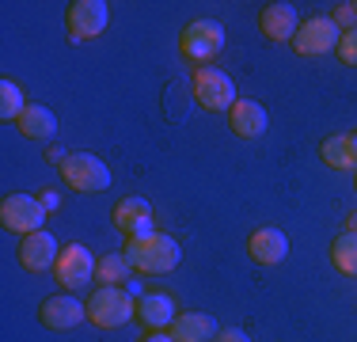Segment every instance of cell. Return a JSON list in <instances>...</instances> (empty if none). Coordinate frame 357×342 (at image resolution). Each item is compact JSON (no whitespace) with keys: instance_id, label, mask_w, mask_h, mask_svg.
<instances>
[{"instance_id":"15","label":"cell","mask_w":357,"mask_h":342,"mask_svg":"<svg viewBox=\"0 0 357 342\" xmlns=\"http://www.w3.org/2000/svg\"><path fill=\"white\" fill-rule=\"evenodd\" d=\"M296 8L293 4H266L262 8V15H259V31L266 34L270 42H293V34H296Z\"/></svg>"},{"instance_id":"13","label":"cell","mask_w":357,"mask_h":342,"mask_svg":"<svg viewBox=\"0 0 357 342\" xmlns=\"http://www.w3.org/2000/svg\"><path fill=\"white\" fill-rule=\"evenodd\" d=\"M110 221L126 232V239L149 236L152 232V205L144 198H122L114 205V213H110Z\"/></svg>"},{"instance_id":"1","label":"cell","mask_w":357,"mask_h":342,"mask_svg":"<svg viewBox=\"0 0 357 342\" xmlns=\"http://www.w3.org/2000/svg\"><path fill=\"white\" fill-rule=\"evenodd\" d=\"M122 255L130 259L133 274H149V278L172 274L178 262H183V247H178V239L167 236V232H149V236L126 239V251Z\"/></svg>"},{"instance_id":"17","label":"cell","mask_w":357,"mask_h":342,"mask_svg":"<svg viewBox=\"0 0 357 342\" xmlns=\"http://www.w3.org/2000/svg\"><path fill=\"white\" fill-rule=\"evenodd\" d=\"M217 320L209 312H178L172 323V339L175 342H213L217 339Z\"/></svg>"},{"instance_id":"10","label":"cell","mask_w":357,"mask_h":342,"mask_svg":"<svg viewBox=\"0 0 357 342\" xmlns=\"http://www.w3.org/2000/svg\"><path fill=\"white\" fill-rule=\"evenodd\" d=\"M38 320L46 323L50 331H73L88 320V304L76 301L73 293H57V297H46V301H42Z\"/></svg>"},{"instance_id":"20","label":"cell","mask_w":357,"mask_h":342,"mask_svg":"<svg viewBox=\"0 0 357 342\" xmlns=\"http://www.w3.org/2000/svg\"><path fill=\"white\" fill-rule=\"evenodd\" d=\"M331 262H335L338 274L357 278V232H342L331 244Z\"/></svg>"},{"instance_id":"23","label":"cell","mask_w":357,"mask_h":342,"mask_svg":"<svg viewBox=\"0 0 357 342\" xmlns=\"http://www.w3.org/2000/svg\"><path fill=\"white\" fill-rule=\"evenodd\" d=\"M338 57L346 65H357V27L354 31H342V42H338Z\"/></svg>"},{"instance_id":"4","label":"cell","mask_w":357,"mask_h":342,"mask_svg":"<svg viewBox=\"0 0 357 342\" xmlns=\"http://www.w3.org/2000/svg\"><path fill=\"white\" fill-rule=\"evenodd\" d=\"M61 179L80 194H103L110 186V168L91 152H69L61 164Z\"/></svg>"},{"instance_id":"9","label":"cell","mask_w":357,"mask_h":342,"mask_svg":"<svg viewBox=\"0 0 357 342\" xmlns=\"http://www.w3.org/2000/svg\"><path fill=\"white\" fill-rule=\"evenodd\" d=\"M96 267H99V259L88 251L84 244H69V247H61V255H57V285L61 289H80V285H88L91 278H96Z\"/></svg>"},{"instance_id":"18","label":"cell","mask_w":357,"mask_h":342,"mask_svg":"<svg viewBox=\"0 0 357 342\" xmlns=\"http://www.w3.org/2000/svg\"><path fill=\"white\" fill-rule=\"evenodd\" d=\"M319 156H323V164L335 171H357V137H346V133L327 137L319 144Z\"/></svg>"},{"instance_id":"11","label":"cell","mask_w":357,"mask_h":342,"mask_svg":"<svg viewBox=\"0 0 357 342\" xmlns=\"http://www.w3.org/2000/svg\"><path fill=\"white\" fill-rule=\"evenodd\" d=\"M57 255H61V247H57V239L42 228V232H31L20 239V251H15V259H20L23 270L31 274H46L57 267Z\"/></svg>"},{"instance_id":"28","label":"cell","mask_w":357,"mask_h":342,"mask_svg":"<svg viewBox=\"0 0 357 342\" xmlns=\"http://www.w3.org/2000/svg\"><path fill=\"white\" fill-rule=\"evenodd\" d=\"M346 232H357V209L346 213Z\"/></svg>"},{"instance_id":"27","label":"cell","mask_w":357,"mask_h":342,"mask_svg":"<svg viewBox=\"0 0 357 342\" xmlns=\"http://www.w3.org/2000/svg\"><path fill=\"white\" fill-rule=\"evenodd\" d=\"M141 342H175L172 335H164V331H152V335H144Z\"/></svg>"},{"instance_id":"5","label":"cell","mask_w":357,"mask_h":342,"mask_svg":"<svg viewBox=\"0 0 357 342\" xmlns=\"http://www.w3.org/2000/svg\"><path fill=\"white\" fill-rule=\"evenodd\" d=\"M194 99H198L202 110L217 114V110H232V103L240 99V96H236L232 76L206 65V68H194Z\"/></svg>"},{"instance_id":"3","label":"cell","mask_w":357,"mask_h":342,"mask_svg":"<svg viewBox=\"0 0 357 342\" xmlns=\"http://www.w3.org/2000/svg\"><path fill=\"white\" fill-rule=\"evenodd\" d=\"M220 50H225V27L217 20H194L178 34V54H183V61H190L198 68H206Z\"/></svg>"},{"instance_id":"25","label":"cell","mask_w":357,"mask_h":342,"mask_svg":"<svg viewBox=\"0 0 357 342\" xmlns=\"http://www.w3.org/2000/svg\"><path fill=\"white\" fill-rule=\"evenodd\" d=\"M213 342H251V339H248V331H240V327H220Z\"/></svg>"},{"instance_id":"19","label":"cell","mask_w":357,"mask_h":342,"mask_svg":"<svg viewBox=\"0 0 357 342\" xmlns=\"http://www.w3.org/2000/svg\"><path fill=\"white\" fill-rule=\"evenodd\" d=\"M20 133L31 137V141H46V137L57 133V118L50 107H42V103H27V110L20 114Z\"/></svg>"},{"instance_id":"21","label":"cell","mask_w":357,"mask_h":342,"mask_svg":"<svg viewBox=\"0 0 357 342\" xmlns=\"http://www.w3.org/2000/svg\"><path fill=\"white\" fill-rule=\"evenodd\" d=\"M130 259H126L122 251L118 255H107V259H99V267H96V281H103V285H122V281H130Z\"/></svg>"},{"instance_id":"6","label":"cell","mask_w":357,"mask_h":342,"mask_svg":"<svg viewBox=\"0 0 357 342\" xmlns=\"http://www.w3.org/2000/svg\"><path fill=\"white\" fill-rule=\"evenodd\" d=\"M0 225L23 239L31 232H42L46 209H42V202L35 198V194H8V198L0 202Z\"/></svg>"},{"instance_id":"24","label":"cell","mask_w":357,"mask_h":342,"mask_svg":"<svg viewBox=\"0 0 357 342\" xmlns=\"http://www.w3.org/2000/svg\"><path fill=\"white\" fill-rule=\"evenodd\" d=\"M331 20L338 23V31H354L357 27V4H338V12Z\"/></svg>"},{"instance_id":"22","label":"cell","mask_w":357,"mask_h":342,"mask_svg":"<svg viewBox=\"0 0 357 342\" xmlns=\"http://www.w3.org/2000/svg\"><path fill=\"white\" fill-rule=\"evenodd\" d=\"M23 88L15 80H0V118L4 122H20V114L27 110V103H23Z\"/></svg>"},{"instance_id":"12","label":"cell","mask_w":357,"mask_h":342,"mask_svg":"<svg viewBox=\"0 0 357 342\" xmlns=\"http://www.w3.org/2000/svg\"><path fill=\"white\" fill-rule=\"evenodd\" d=\"M270 126V114L262 103L255 99H236L232 110H228V130H232L236 137H243V141H251V137H262Z\"/></svg>"},{"instance_id":"16","label":"cell","mask_w":357,"mask_h":342,"mask_svg":"<svg viewBox=\"0 0 357 342\" xmlns=\"http://www.w3.org/2000/svg\"><path fill=\"white\" fill-rule=\"evenodd\" d=\"M137 320H141L149 331L172 327V323H175V301H172V293H160V289L141 293V297H137Z\"/></svg>"},{"instance_id":"7","label":"cell","mask_w":357,"mask_h":342,"mask_svg":"<svg viewBox=\"0 0 357 342\" xmlns=\"http://www.w3.org/2000/svg\"><path fill=\"white\" fill-rule=\"evenodd\" d=\"M338 42H342V31H338V23L331 15H312L293 34V50L301 57H323L331 50H338Z\"/></svg>"},{"instance_id":"14","label":"cell","mask_w":357,"mask_h":342,"mask_svg":"<svg viewBox=\"0 0 357 342\" xmlns=\"http://www.w3.org/2000/svg\"><path fill=\"white\" fill-rule=\"evenodd\" d=\"M248 251L259 267H278V262L289 255V239L282 228H255L248 239Z\"/></svg>"},{"instance_id":"26","label":"cell","mask_w":357,"mask_h":342,"mask_svg":"<svg viewBox=\"0 0 357 342\" xmlns=\"http://www.w3.org/2000/svg\"><path fill=\"white\" fill-rule=\"evenodd\" d=\"M38 202H42V209H46V213H54L57 205H61V194H54V191H42V194H38Z\"/></svg>"},{"instance_id":"8","label":"cell","mask_w":357,"mask_h":342,"mask_svg":"<svg viewBox=\"0 0 357 342\" xmlns=\"http://www.w3.org/2000/svg\"><path fill=\"white\" fill-rule=\"evenodd\" d=\"M69 34L73 42H91L107 31L110 23V4L107 0H73L69 4Z\"/></svg>"},{"instance_id":"2","label":"cell","mask_w":357,"mask_h":342,"mask_svg":"<svg viewBox=\"0 0 357 342\" xmlns=\"http://www.w3.org/2000/svg\"><path fill=\"white\" fill-rule=\"evenodd\" d=\"M88 320L103 331L126 327L130 320H137V301L126 293L122 285H99L88 297Z\"/></svg>"}]
</instances>
